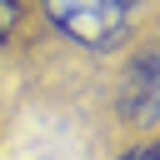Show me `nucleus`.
I'll return each instance as SVG.
<instances>
[{
	"mask_svg": "<svg viewBox=\"0 0 160 160\" xmlns=\"http://www.w3.org/2000/svg\"><path fill=\"white\" fill-rule=\"evenodd\" d=\"M115 110L135 130H155L160 125V45H135L125 55Z\"/></svg>",
	"mask_w": 160,
	"mask_h": 160,
	"instance_id": "nucleus-2",
	"label": "nucleus"
},
{
	"mask_svg": "<svg viewBox=\"0 0 160 160\" xmlns=\"http://www.w3.org/2000/svg\"><path fill=\"white\" fill-rule=\"evenodd\" d=\"M40 20L80 55H120L145 15V0H35Z\"/></svg>",
	"mask_w": 160,
	"mask_h": 160,
	"instance_id": "nucleus-1",
	"label": "nucleus"
},
{
	"mask_svg": "<svg viewBox=\"0 0 160 160\" xmlns=\"http://www.w3.org/2000/svg\"><path fill=\"white\" fill-rule=\"evenodd\" d=\"M20 15H25V0H0V50L10 45V35H15Z\"/></svg>",
	"mask_w": 160,
	"mask_h": 160,
	"instance_id": "nucleus-3",
	"label": "nucleus"
},
{
	"mask_svg": "<svg viewBox=\"0 0 160 160\" xmlns=\"http://www.w3.org/2000/svg\"><path fill=\"white\" fill-rule=\"evenodd\" d=\"M120 160H160V140H140V145H130Z\"/></svg>",
	"mask_w": 160,
	"mask_h": 160,
	"instance_id": "nucleus-4",
	"label": "nucleus"
}]
</instances>
